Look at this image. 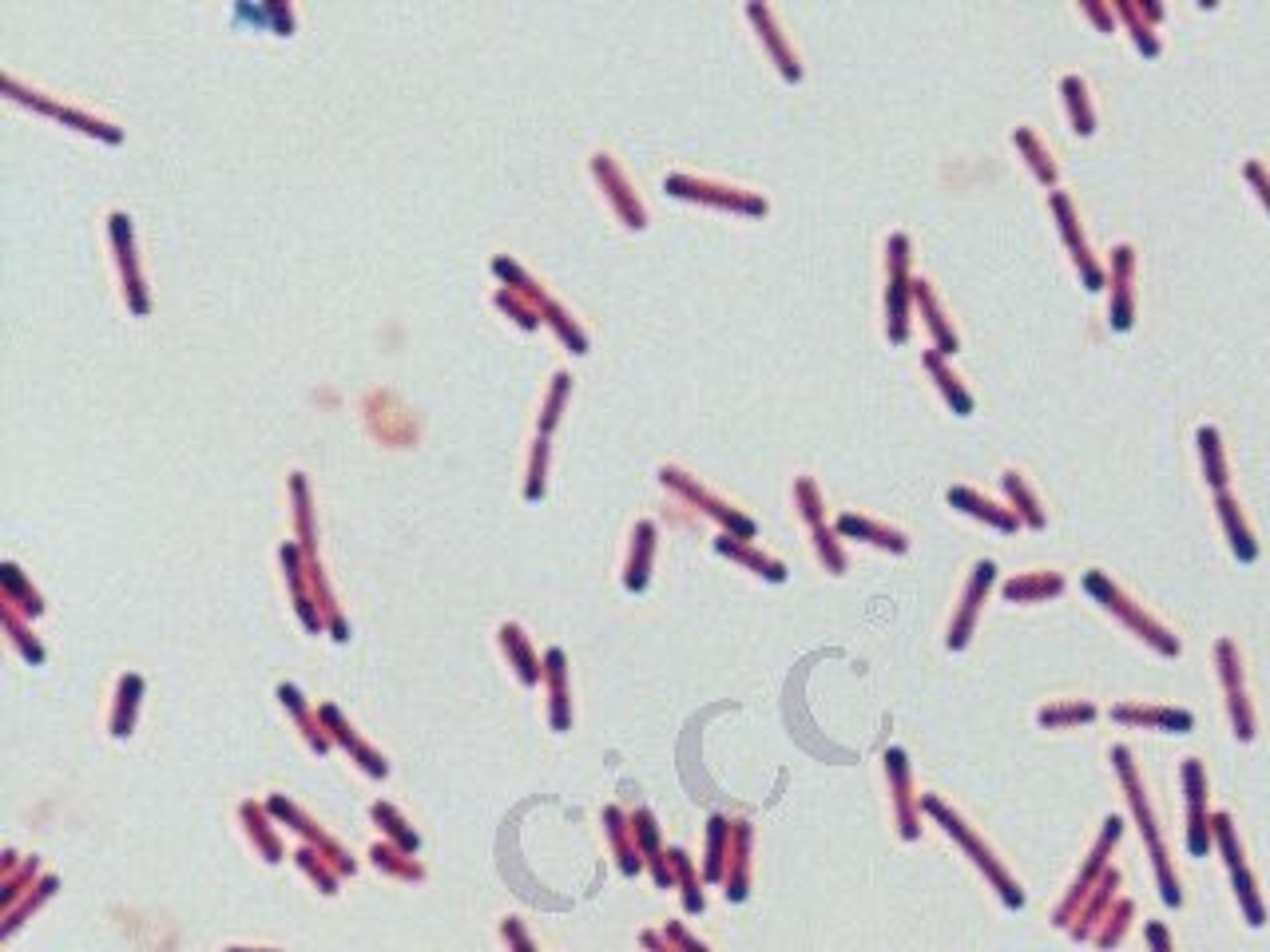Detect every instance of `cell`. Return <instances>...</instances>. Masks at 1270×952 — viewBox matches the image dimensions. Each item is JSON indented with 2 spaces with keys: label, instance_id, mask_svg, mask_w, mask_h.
<instances>
[{
  "label": "cell",
  "instance_id": "44dd1931",
  "mask_svg": "<svg viewBox=\"0 0 1270 952\" xmlns=\"http://www.w3.org/2000/svg\"><path fill=\"white\" fill-rule=\"evenodd\" d=\"M1199 453H1203L1207 485L1215 488V492H1227V456H1223V437H1218L1215 424H1203V429H1199Z\"/></svg>",
  "mask_w": 1270,
  "mask_h": 952
},
{
  "label": "cell",
  "instance_id": "277c9868",
  "mask_svg": "<svg viewBox=\"0 0 1270 952\" xmlns=\"http://www.w3.org/2000/svg\"><path fill=\"white\" fill-rule=\"evenodd\" d=\"M1048 207H1052V218H1056V227H1061L1064 247H1068V254H1073V262H1076V274H1080L1084 291H1104L1108 270L1100 267V259L1092 254V242H1088V235H1084L1080 215H1076V203L1068 199V191H1052Z\"/></svg>",
  "mask_w": 1270,
  "mask_h": 952
},
{
  "label": "cell",
  "instance_id": "ffe728a7",
  "mask_svg": "<svg viewBox=\"0 0 1270 952\" xmlns=\"http://www.w3.org/2000/svg\"><path fill=\"white\" fill-rule=\"evenodd\" d=\"M926 370L933 373V382H938V389L945 394V401L953 405V413L957 417H968L973 413V394H968L965 385L957 382V373L945 365V353L941 350H929L926 353Z\"/></svg>",
  "mask_w": 1270,
  "mask_h": 952
},
{
  "label": "cell",
  "instance_id": "8992f818",
  "mask_svg": "<svg viewBox=\"0 0 1270 952\" xmlns=\"http://www.w3.org/2000/svg\"><path fill=\"white\" fill-rule=\"evenodd\" d=\"M909 238L894 235L889 238V274H894V286H889V338L894 342H906L909 333Z\"/></svg>",
  "mask_w": 1270,
  "mask_h": 952
},
{
  "label": "cell",
  "instance_id": "7a4b0ae2",
  "mask_svg": "<svg viewBox=\"0 0 1270 952\" xmlns=\"http://www.w3.org/2000/svg\"><path fill=\"white\" fill-rule=\"evenodd\" d=\"M1112 762H1115V774H1120V782H1124V790H1127V802H1132L1135 821H1139V829H1144V841H1147V849H1152V861H1156L1159 885H1164L1159 893H1164V900L1176 909L1179 900H1183V893H1179L1176 870H1171L1167 846H1164V838H1159L1156 814H1152V806H1147V794H1144V786H1139V774H1135V762H1132V755H1127V746H1112Z\"/></svg>",
  "mask_w": 1270,
  "mask_h": 952
},
{
  "label": "cell",
  "instance_id": "d4e9b609",
  "mask_svg": "<svg viewBox=\"0 0 1270 952\" xmlns=\"http://www.w3.org/2000/svg\"><path fill=\"white\" fill-rule=\"evenodd\" d=\"M1115 885H1120V873L1115 870H1104V881H1100V885H1096V897H1092V905H1088V909H1080V925H1076L1073 929V937L1076 941H1084V937H1088V929H1092L1096 925V917H1100V913H1104V905L1108 900H1112V889Z\"/></svg>",
  "mask_w": 1270,
  "mask_h": 952
},
{
  "label": "cell",
  "instance_id": "6da1fadb",
  "mask_svg": "<svg viewBox=\"0 0 1270 952\" xmlns=\"http://www.w3.org/2000/svg\"><path fill=\"white\" fill-rule=\"evenodd\" d=\"M921 806H926V814L933 821H938L941 829H945L949 838L957 841L961 849H965L968 858H973V865H977L980 873H985V877H989V885L993 889H997V897L1005 900V905H1009V909H1021L1024 905V893H1021V885H1017V877H1012L1009 870H1005V861L997 858V853H993V846L985 838H980L977 829L973 826H965V821L957 818V814H953V809L945 806V802H941V797H921Z\"/></svg>",
  "mask_w": 1270,
  "mask_h": 952
},
{
  "label": "cell",
  "instance_id": "1f68e13d",
  "mask_svg": "<svg viewBox=\"0 0 1270 952\" xmlns=\"http://www.w3.org/2000/svg\"><path fill=\"white\" fill-rule=\"evenodd\" d=\"M667 937L683 944V952H707L699 941H691V937H688V932H683V929H679V925H671V929H667Z\"/></svg>",
  "mask_w": 1270,
  "mask_h": 952
},
{
  "label": "cell",
  "instance_id": "f546056e",
  "mask_svg": "<svg viewBox=\"0 0 1270 952\" xmlns=\"http://www.w3.org/2000/svg\"><path fill=\"white\" fill-rule=\"evenodd\" d=\"M1132 913H1135L1132 900H1120V905H1115V913H1112V917H1108V921H1112V925H1108V932H1104V937H1096V941H1100V944H1112L1115 937L1124 932V925H1127V917H1132Z\"/></svg>",
  "mask_w": 1270,
  "mask_h": 952
},
{
  "label": "cell",
  "instance_id": "f1b7e54d",
  "mask_svg": "<svg viewBox=\"0 0 1270 952\" xmlns=\"http://www.w3.org/2000/svg\"><path fill=\"white\" fill-rule=\"evenodd\" d=\"M723 829H727V821H711V861H707V877L715 881L718 873H723V858H718V853H723Z\"/></svg>",
  "mask_w": 1270,
  "mask_h": 952
},
{
  "label": "cell",
  "instance_id": "9a60e30c",
  "mask_svg": "<svg viewBox=\"0 0 1270 952\" xmlns=\"http://www.w3.org/2000/svg\"><path fill=\"white\" fill-rule=\"evenodd\" d=\"M1215 508H1218L1223 529H1227V540H1231V548H1235V556H1239L1243 564H1250V559L1259 556V544H1255V536H1250V524L1243 520L1235 497H1231V492H1215Z\"/></svg>",
  "mask_w": 1270,
  "mask_h": 952
},
{
  "label": "cell",
  "instance_id": "603a6c76",
  "mask_svg": "<svg viewBox=\"0 0 1270 952\" xmlns=\"http://www.w3.org/2000/svg\"><path fill=\"white\" fill-rule=\"evenodd\" d=\"M1096 718V706L1092 703H1052L1041 711V726H1048V730H1061V726H1084Z\"/></svg>",
  "mask_w": 1270,
  "mask_h": 952
},
{
  "label": "cell",
  "instance_id": "2e32d148",
  "mask_svg": "<svg viewBox=\"0 0 1270 952\" xmlns=\"http://www.w3.org/2000/svg\"><path fill=\"white\" fill-rule=\"evenodd\" d=\"M1061 95H1064V112H1068V124H1073V132L1088 139V135L1096 132V112H1092V92H1088L1084 76H1064V80H1061Z\"/></svg>",
  "mask_w": 1270,
  "mask_h": 952
},
{
  "label": "cell",
  "instance_id": "5b68a950",
  "mask_svg": "<svg viewBox=\"0 0 1270 952\" xmlns=\"http://www.w3.org/2000/svg\"><path fill=\"white\" fill-rule=\"evenodd\" d=\"M997 583V564L993 559H980V564H973V576H968L965 591H961V608L957 615H953V623H949V651H965L968 639H973V627H977V615H980V603H985V596H989V588Z\"/></svg>",
  "mask_w": 1270,
  "mask_h": 952
},
{
  "label": "cell",
  "instance_id": "e0dca14e",
  "mask_svg": "<svg viewBox=\"0 0 1270 952\" xmlns=\"http://www.w3.org/2000/svg\"><path fill=\"white\" fill-rule=\"evenodd\" d=\"M914 291H917V302H921V314H926V326H929V333H933L938 350L945 353V358H949V353H957L961 350V338H957V330L949 326L945 310L938 306V294H933V286H929V282H914Z\"/></svg>",
  "mask_w": 1270,
  "mask_h": 952
},
{
  "label": "cell",
  "instance_id": "8fae6325",
  "mask_svg": "<svg viewBox=\"0 0 1270 952\" xmlns=\"http://www.w3.org/2000/svg\"><path fill=\"white\" fill-rule=\"evenodd\" d=\"M949 505L961 508V512H968V517L985 520V524H989V529H997V532H1017V529H1021V520H1017V512H1012L1009 505H997V500H989L985 492H977V488L953 485V488H949Z\"/></svg>",
  "mask_w": 1270,
  "mask_h": 952
},
{
  "label": "cell",
  "instance_id": "52a82bcc",
  "mask_svg": "<svg viewBox=\"0 0 1270 952\" xmlns=\"http://www.w3.org/2000/svg\"><path fill=\"white\" fill-rule=\"evenodd\" d=\"M1115 838H1120V818H1108V821H1104V838L1096 841V849H1092V853H1088V865H1084L1080 877H1076L1073 893H1068V897L1061 900V909L1052 913V921L1061 925V929H1068V921H1073L1076 909H1080V900L1088 897V893H1092L1096 877L1104 873V865H1108V849H1112V841H1115Z\"/></svg>",
  "mask_w": 1270,
  "mask_h": 952
},
{
  "label": "cell",
  "instance_id": "836d02e7",
  "mask_svg": "<svg viewBox=\"0 0 1270 952\" xmlns=\"http://www.w3.org/2000/svg\"><path fill=\"white\" fill-rule=\"evenodd\" d=\"M644 944L651 952H671V949H664V941H659V937H651V932H644Z\"/></svg>",
  "mask_w": 1270,
  "mask_h": 952
},
{
  "label": "cell",
  "instance_id": "83f0119b",
  "mask_svg": "<svg viewBox=\"0 0 1270 952\" xmlns=\"http://www.w3.org/2000/svg\"><path fill=\"white\" fill-rule=\"evenodd\" d=\"M1243 179H1247V183L1259 191L1262 207L1270 211V171H1267V167H1262L1259 159H1247V163H1243Z\"/></svg>",
  "mask_w": 1270,
  "mask_h": 952
},
{
  "label": "cell",
  "instance_id": "cb8c5ba5",
  "mask_svg": "<svg viewBox=\"0 0 1270 952\" xmlns=\"http://www.w3.org/2000/svg\"><path fill=\"white\" fill-rule=\"evenodd\" d=\"M656 529L651 524H639L635 529V552H632V568H627V588H644L647 583V559H651V544H656Z\"/></svg>",
  "mask_w": 1270,
  "mask_h": 952
},
{
  "label": "cell",
  "instance_id": "9c48e42d",
  "mask_svg": "<svg viewBox=\"0 0 1270 952\" xmlns=\"http://www.w3.org/2000/svg\"><path fill=\"white\" fill-rule=\"evenodd\" d=\"M1183 790H1188V849L1195 858L1207 853V834H1211V818H1207V778H1203V767L1195 758L1183 762Z\"/></svg>",
  "mask_w": 1270,
  "mask_h": 952
},
{
  "label": "cell",
  "instance_id": "3957f363",
  "mask_svg": "<svg viewBox=\"0 0 1270 952\" xmlns=\"http://www.w3.org/2000/svg\"><path fill=\"white\" fill-rule=\"evenodd\" d=\"M1084 591H1088L1092 600L1104 603V608L1112 611L1115 620L1124 623V627H1132V632L1139 635V639H1144L1147 647H1156V651H1164L1167 659H1176V655H1179V639H1176V635L1167 632L1164 623L1152 620V615H1147V611L1139 608V603H1135V600H1127L1124 591L1115 588V583L1108 580V576H1104V571H1100V568L1084 571Z\"/></svg>",
  "mask_w": 1270,
  "mask_h": 952
},
{
  "label": "cell",
  "instance_id": "4dcf8cb0",
  "mask_svg": "<svg viewBox=\"0 0 1270 952\" xmlns=\"http://www.w3.org/2000/svg\"><path fill=\"white\" fill-rule=\"evenodd\" d=\"M1084 16H1092V21L1100 24V29H1104V32H1112V12H1108V9H1100V4H1096V0H1084Z\"/></svg>",
  "mask_w": 1270,
  "mask_h": 952
},
{
  "label": "cell",
  "instance_id": "5bb4252c",
  "mask_svg": "<svg viewBox=\"0 0 1270 952\" xmlns=\"http://www.w3.org/2000/svg\"><path fill=\"white\" fill-rule=\"evenodd\" d=\"M1000 488H1005V497H1009V508L1017 512V520L1021 524H1029V529L1041 532L1044 524H1048V517H1044L1041 500H1036V492L1029 488V480H1024L1017 468H1009V473H1000Z\"/></svg>",
  "mask_w": 1270,
  "mask_h": 952
},
{
  "label": "cell",
  "instance_id": "e575fe53",
  "mask_svg": "<svg viewBox=\"0 0 1270 952\" xmlns=\"http://www.w3.org/2000/svg\"><path fill=\"white\" fill-rule=\"evenodd\" d=\"M230 952H242V949H230Z\"/></svg>",
  "mask_w": 1270,
  "mask_h": 952
},
{
  "label": "cell",
  "instance_id": "d6986e66",
  "mask_svg": "<svg viewBox=\"0 0 1270 952\" xmlns=\"http://www.w3.org/2000/svg\"><path fill=\"white\" fill-rule=\"evenodd\" d=\"M1061 591H1064V580L1056 571H1024V576L1005 583V600L1041 603V600H1052V596H1061Z\"/></svg>",
  "mask_w": 1270,
  "mask_h": 952
},
{
  "label": "cell",
  "instance_id": "7c38bea8",
  "mask_svg": "<svg viewBox=\"0 0 1270 952\" xmlns=\"http://www.w3.org/2000/svg\"><path fill=\"white\" fill-rule=\"evenodd\" d=\"M1115 723L1127 726H1159V730H1171V735H1188L1195 718L1188 711H1176V706H1147V703H1120L1112 706Z\"/></svg>",
  "mask_w": 1270,
  "mask_h": 952
},
{
  "label": "cell",
  "instance_id": "4316f807",
  "mask_svg": "<svg viewBox=\"0 0 1270 952\" xmlns=\"http://www.w3.org/2000/svg\"><path fill=\"white\" fill-rule=\"evenodd\" d=\"M718 548H723V552H730V556H735V559H742V564H750V568H759L762 576H767V580H786V568H782V564H774V559L759 556V552L739 548V544H727V540H723V544H718Z\"/></svg>",
  "mask_w": 1270,
  "mask_h": 952
},
{
  "label": "cell",
  "instance_id": "ac0fdd59",
  "mask_svg": "<svg viewBox=\"0 0 1270 952\" xmlns=\"http://www.w3.org/2000/svg\"><path fill=\"white\" fill-rule=\"evenodd\" d=\"M1017 147H1021L1024 163H1029V171L1036 175V183H1044L1048 191H1056V183H1061V171H1056V163H1052L1048 147H1044V139L1032 127H1017Z\"/></svg>",
  "mask_w": 1270,
  "mask_h": 952
},
{
  "label": "cell",
  "instance_id": "ba28073f",
  "mask_svg": "<svg viewBox=\"0 0 1270 952\" xmlns=\"http://www.w3.org/2000/svg\"><path fill=\"white\" fill-rule=\"evenodd\" d=\"M1108 282H1112V330L1124 333L1135 326V250L1127 242L1112 250Z\"/></svg>",
  "mask_w": 1270,
  "mask_h": 952
},
{
  "label": "cell",
  "instance_id": "4fadbf2b",
  "mask_svg": "<svg viewBox=\"0 0 1270 952\" xmlns=\"http://www.w3.org/2000/svg\"><path fill=\"white\" fill-rule=\"evenodd\" d=\"M1115 16L1132 29V41L1139 44V53L1144 56H1159V36H1156V21L1164 16V9L1159 4H1127V0H1120L1115 4Z\"/></svg>",
  "mask_w": 1270,
  "mask_h": 952
},
{
  "label": "cell",
  "instance_id": "7402d4cb",
  "mask_svg": "<svg viewBox=\"0 0 1270 952\" xmlns=\"http://www.w3.org/2000/svg\"><path fill=\"white\" fill-rule=\"evenodd\" d=\"M838 529L850 532V536L870 540V544H882V548H889V552H906L909 548L902 532L885 529V524H870V520H862V517H842V524H838Z\"/></svg>",
  "mask_w": 1270,
  "mask_h": 952
},
{
  "label": "cell",
  "instance_id": "484cf974",
  "mask_svg": "<svg viewBox=\"0 0 1270 952\" xmlns=\"http://www.w3.org/2000/svg\"><path fill=\"white\" fill-rule=\"evenodd\" d=\"M1215 662H1218V679H1223V687L1231 691H1243V667H1239V651H1235V643L1218 639L1215 643Z\"/></svg>",
  "mask_w": 1270,
  "mask_h": 952
},
{
  "label": "cell",
  "instance_id": "d6a6232c",
  "mask_svg": "<svg viewBox=\"0 0 1270 952\" xmlns=\"http://www.w3.org/2000/svg\"><path fill=\"white\" fill-rule=\"evenodd\" d=\"M504 937H512V941H517V952H532V944L524 941V937H521V929H517V925H504Z\"/></svg>",
  "mask_w": 1270,
  "mask_h": 952
},
{
  "label": "cell",
  "instance_id": "30bf717a",
  "mask_svg": "<svg viewBox=\"0 0 1270 952\" xmlns=\"http://www.w3.org/2000/svg\"><path fill=\"white\" fill-rule=\"evenodd\" d=\"M885 774H889V786H894V806H897L902 838L914 841L917 834H921V826H917V806H914V774H909V762L902 750H889V755H885Z\"/></svg>",
  "mask_w": 1270,
  "mask_h": 952
}]
</instances>
